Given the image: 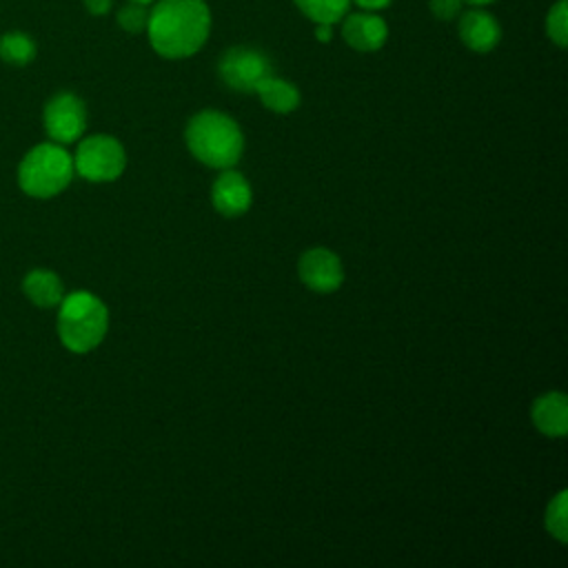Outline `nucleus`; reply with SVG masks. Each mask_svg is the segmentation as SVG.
Masks as SVG:
<instances>
[{
    "mask_svg": "<svg viewBox=\"0 0 568 568\" xmlns=\"http://www.w3.org/2000/svg\"><path fill=\"white\" fill-rule=\"evenodd\" d=\"M118 24L129 31V33H142L146 29V20H149V9L146 4H138V2H126L124 7L118 9Z\"/></svg>",
    "mask_w": 568,
    "mask_h": 568,
    "instance_id": "nucleus-19",
    "label": "nucleus"
},
{
    "mask_svg": "<svg viewBox=\"0 0 568 568\" xmlns=\"http://www.w3.org/2000/svg\"><path fill=\"white\" fill-rule=\"evenodd\" d=\"M331 36H333V24H317V27H315V38H317L320 42H328Z\"/></svg>",
    "mask_w": 568,
    "mask_h": 568,
    "instance_id": "nucleus-23",
    "label": "nucleus"
},
{
    "mask_svg": "<svg viewBox=\"0 0 568 568\" xmlns=\"http://www.w3.org/2000/svg\"><path fill=\"white\" fill-rule=\"evenodd\" d=\"M129 2H138V4H146V7H149V4H153L155 0H129Z\"/></svg>",
    "mask_w": 568,
    "mask_h": 568,
    "instance_id": "nucleus-25",
    "label": "nucleus"
},
{
    "mask_svg": "<svg viewBox=\"0 0 568 568\" xmlns=\"http://www.w3.org/2000/svg\"><path fill=\"white\" fill-rule=\"evenodd\" d=\"M260 102L273 111V113H291L297 109L300 104V91L293 82L288 80H282V78H275L273 73L266 75L257 87L255 91Z\"/></svg>",
    "mask_w": 568,
    "mask_h": 568,
    "instance_id": "nucleus-14",
    "label": "nucleus"
},
{
    "mask_svg": "<svg viewBox=\"0 0 568 568\" xmlns=\"http://www.w3.org/2000/svg\"><path fill=\"white\" fill-rule=\"evenodd\" d=\"M351 2H355L364 11H379V9H386L393 0H351Z\"/></svg>",
    "mask_w": 568,
    "mask_h": 568,
    "instance_id": "nucleus-22",
    "label": "nucleus"
},
{
    "mask_svg": "<svg viewBox=\"0 0 568 568\" xmlns=\"http://www.w3.org/2000/svg\"><path fill=\"white\" fill-rule=\"evenodd\" d=\"M144 31L162 58H189L204 47L211 33L209 4L204 0H155Z\"/></svg>",
    "mask_w": 568,
    "mask_h": 568,
    "instance_id": "nucleus-1",
    "label": "nucleus"
},
{
    "mask_svg": "<svg viewBox=\"0 0 568 568\" xmlns=\"http://www.w3.org/2000/svg\"><path fill=\"white\" fill-rule=\"evenodd\" d=\"M58 337L71 353H89L102 344L109 331L104 302L89 291H73L58 304Z\"/></svg>",
    "mask_w": 568,
    "mask_h": 568,
    "instance_id": "nucleus-3",
    "label": "nucleus"
},
{
    "mask_svg": "<svg viewBox=\"0 0 568 568\" xmlns=\"http://www.w3.org/2000/svg\"><path fill=\"white\" fill-rule=\"evenodd\" d=\"M532 424L548 437H564L568 433V399L564 393L552 390L532 402Z\"/></svg>",
    "mask_w": 568,
    "mask_h": 568,
    "instance_id": "nucleus-12",
    "label": "nucleus"
},
{
    "mask_svg": "<svg viewBox=\"0 0 568 568\" xmlns=\"http://www.w3.org/2000/svg\"><path fill=\"white\" fill-rule=\"evenodd\" d=\"M293 2L315 24H335L351 9V0H293Z\"/></svg>",
    "mask_w": 568,
    "mask_h": 568,
    "instance_id": "nucleus-15",
    "label": "nucleus"
},
{
    "mask_svg": "<svg viewBox=\"0 0 568 568\" xmlns=\"http://www.w3.org/2000/svg\"><path fill=\"white\" fill-rule=\"evenodd\" d=\"M464 2H468V4H473V7H484V4H490V2H495V0H464Z\"/></svg>",
    "mask_w": 568,
    "mask_h": 568,
    "instance_id": "nucleus-24",
    "label": "nucleus"
},
{
    "mask_svg": "<svg viewBox=\"0 0 568 568\" xmlns=\"http://www.w3.org/2000/svg\"><path fill=\"white\" fill-rule=\"evenodd\" d=\"M36 42L22 31H9L0 38V58L9 64L24 67L36 58Z\"/></svg>",
    "mask_w": 568,
    "mask_h": 568,
    "instance_id": "nucleus-16",
    "label": "nucleus"
},
{
    "mask_svg": "<svg viewBox=\"0 0 568 568\" xmlns=\"http://www.w3.org/2000/svg\"><path fill=\"white\" fill-rule=\"evenodd\" d=\"M82 2H84L87 11L93 16H104L113 7V0H82Z\"/></svg>",
    "mask_w": 568,
    "mask_h": 568,
    "instance_id": "nucleus-21",
    "label": "nucleus"
},
{
    "mask_svg": "<svg viewBox=\"0 0 568 568\" xmlns=\"http://www.w3.org/2000/svg\"><path fill=\"white\" fill-rule=\"evenodd\" d=\"M184 138L193 158L211 169H233L244 151V135L237 122L215 109L195 113L186 124Z\"/></svg>",
    "mask_w": 568,
    "mask_h": 568,
    "instance_id": "nucleus-2",
    "label": "nucleus"
},
{
    "mask_svg": "<svg viewBox=\"0 0 568 568\" xmlns=\"http://www.w3.org/2000/svg\"><path fill=\"white\" fill-rule=\"evenodd\" d=\"M73 158L58 142L36 144L18 164L20 189L38 200L62 193L73 180Z\"/></svg>",
    "mask_w": 568,
    "mask_h": 568,
    "instance_id": "nucleus-4",
    "label": "nucleus"
},
{
    "mask_svg": "<svg viewBox=\"0 0 568 568\" xmlns=\"http://www.w3.org/2000/svg\"><path fill=\"white\" fill-rule=\"evenodd\" d=\"M566 501H568V493L559 490L546 508V530L559 544L568 541V504Z\"/></svg>",
    "mask_w": 568,
    "mask_h": 568,
    "instance_id": "nucleus-17",
    "label": "nucleus"
},
{
    "mask_svg": "<svg viewBox=\"0 0 568 568\" xmlns=\"http://www.w3.org/2000/svg\"><path fill=\"white\" fill-rule=\"evenodd\" d=\"M42 122L53 142L71 144L80 140L87 129V106L75 93L60 91L44 104Z\"/></svg>",
    "mask_w": 568,
    "mask_h": 568,
    "instance_id": "nucleus-7",
    "label": "nucleus"
},
{
    "mask_svg": "<svg viewBox=\"0 0 568 568\" xmlns=\"http://www.w3.org/2000/svg\"><path fill=\"white\" fill-rule=\"evenodd\" d=\"M457 33H459V40L470 51L488 53L490 49H495L499 44L501 27L490 11H486L481 7H473L459 16Z\"/></svg>",
    "mask_w": 568,
    "mask_h": 568,
    "instance_id": "nucleus-11",
    "label": "nucleus"
},
{
    "mask_svg": "<svg viewBox=\"0 0 568 568\" xmlns=\"http://www.w3.org/2000/svg\"><path fill=\"white\" fill-rule=\"evenodd\" d=\"M217 73L222 82L240 93H253L255 87L273 73L271 60L251 47H233L222 53L217 62Z\"/></svg>",
    "mask_w": 568,
    "mask_h": 568,
    "instance_id": "nucleus-6",
    "label": "nucleus"
},
{
    "mask_svg": "<svg viewBox=\"0 0 568 568\" xmlns=\"http://www.w3.org/2000/svg\"><path fill=\"white\" fill-rule=\"evenodd\" d=\"M22 291L38 308H55L64 297V284L49 268H33L22 280Z\"/></svg>",
    "mask_w": 568,
    "mask_h": 568,
    "instance_id": "nucleus-13",
    "label": "nucleus"
},
{
    "mask_svg": "<svg viewBox=\"0 0 568 568\" xmlns=\"http://www.w3.org/2000/svg\"><path fill=\"white\" fill-rule=\"evenodd\" d=\"M546 36L564 49L568 42V0H557L546 13Z\"/></svg>",
    "mask_w": 568,
    "mask_h": 568,
    "instance_id": "nucleus-18",
    "label": "nucleus"
},
{
    "mask_svg": "<svg viewBox=\"0 0 568 568\" xmlns=\"http://www.w3.org/2000/svg\"><path fill=\"white\" fill-rule=\"evenodd\" d=\"M462 2L464 0H428V7L435 18L453 20L455 16L462 13Z\"/></svg>",
    "mask_w": 568,
    "mask_h": 568,
    "instance_id": "nucleus-20",
    "label": "nucleus"
},
{
    "mask_svg": "<svg viewBox=\"0 0 568 568\" xmlns=\"http://www.w3.org/2000/svg\"><path fill=\"white\" fill-rule=\"evenodd\" d=\"M211 202L215 211L224 217H237L246 213L253 202L248 180L233 169H222L220 178L211 186Z\"/></svg>",
    "mask_w": 568,
    "mask_h": 568,
    "instance_id": "nucleus-10",
    "label": "nucleus"
},
{
    "mask_svg": "<svg viewBox=\"0 0 568 568\" xmlns=\"http://www.w3.org/2000/svg\"><path fill=\"white\" fill-rule=\"evenodd\" d=\"M297 273L302 284L315 293H333L344 282L342 260L324 246L304 251L297 262Z\"/></svg>",
    "mask_w": 568,
    "mask_h": 568,
    "instance_id": "nucleus-8",
    "label": "nucleus"
},
{
    "mask_svg": "<svg viewBox=\"0 0 568 568\" xmlns=\"http://www.w3.org/2000/svg\"><path fill=\"white\" fill-rule=\"evenodd\" d=\"M126 166L124 146L113 135H89L78 144L73 169L89 182H113Z\"/></svg>",
    "mask_w": 568,
    "mask_h": 568,
    "instance_id": "nucleus-5",
    "label": "nucleus"
},
{
    "mask_svg": "<svg viewBox=\"0 0 568 568\" xmlns=\"http://www.w3.org/2000/svg\"><path fill=\"white\" fill-rule=\"evenodd\" d=\"M342 38L344 42L355 49V51H377L386 44L388 38V27L386 20L382 16H377L375 11H355V13H346L342 18Z\"/></svg>",
    "mask_w": 568,
    "mask_h": 568,
    "instance_id": "nucleus-9",
    "label": "nucleus"
}]
</instances>
